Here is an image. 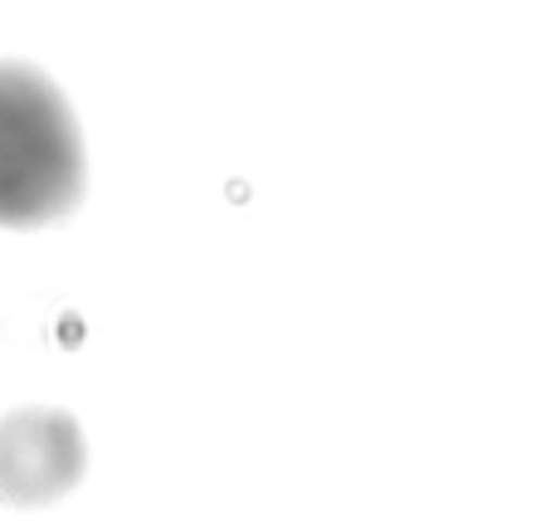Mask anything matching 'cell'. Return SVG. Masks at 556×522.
Instances as JSON below:
<instances>
[{
	"label": "cell",
	"mask_w": 556,
	"mask_h": 522,
	"mask_svg": "<svg viewBox=\"0 0 556 522\" xmlns=\"http://www.w3.org/2000/svg\"><path fill=\"white\" fill-rule=\"evenodd\" d=\"M84 147L64 98L39 74L0 64V225H45L78 205Z\"/></svg>",
	"instance_id": "6da1fadb"
}]
</instances>
